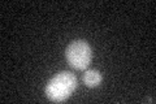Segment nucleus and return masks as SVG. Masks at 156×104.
<instances>
[{
    "label": "nucleus",
    "instance_id": "f257e3e1",
    "mask_svg": "<svg viewBox=\"0 0 156 104\" xmlns=\"http://www.w3.org/2000/svg\"><path fill=\"white\" fill-rule=\"evenodd\" d=\"M77 87V78L70 72H60L48 81L46 95L52 102H64L69 98Z\"/></svg>",
    "mask_w": 156,
    "mask_h": 104
},
{
    "label": "nucleus",
    "instance_id": "f03ea898",
    "mask_svg": "<svg viewBox=\"0 0 156 104\" xmlns=\"http://www.w3.org/2000/svg\"><path fill=\"white\" fill-rule=\"evenodd\" d=\"M66 60L73 69L86 70L92 59V51L89 43L85 41H73L65 51Z\"/></svg>",
    "mask_w": 156,
    "mask_h": 104
},
{
    "label": "nucleus",
    "instance_id": "7ed1b4c3",
    "mask_svg": "<svg viewBox=\"0 0 156 104\" xmlns=\"http://www.w3.org/2000/svg\"><path fill=\"white\" fill-rule=\"evenodd\" d=\"M83 83L87 86V87H96L99 86L101 81H103V77H101V73L95 70V69H89L83 73Z\"/></svg>",
    "mask_w": 156,
    "mask_h": 104
}]
</instances>
